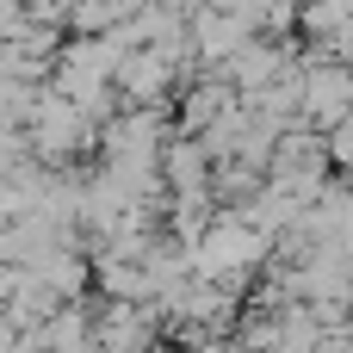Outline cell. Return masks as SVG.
<instances>
[{"label": "cell", "instance_id": "cell-1", "mask_svg": "<svg viewBox=\"0 0 353 353\" xmlns=\"http://www.w3.org/2000/svg\"><path fill=\"white\" fill-rule=\"evenodd\" d=\"M347 105H353V68H341V62L304 68V112H310L323 130H335V124L347 118Z\"/></svg>", "mask_w": 353, "mask_h": 353}, {"label": "cell", "instance_id": "cell-2", "mask_svg": "<svg viewBox=\"0 0 353 353\" xmlns=\"http://www.w3.org/2000/svg\"><path fill=\"white\" fill-rule=\"evenodd\" d=\"M205 161H211L205 143H174V149H168V186H174L180 199H186V192H205V174H211Z\"/></svg>", "mask_w": 353, "mask_h": 353}]
</instances>
